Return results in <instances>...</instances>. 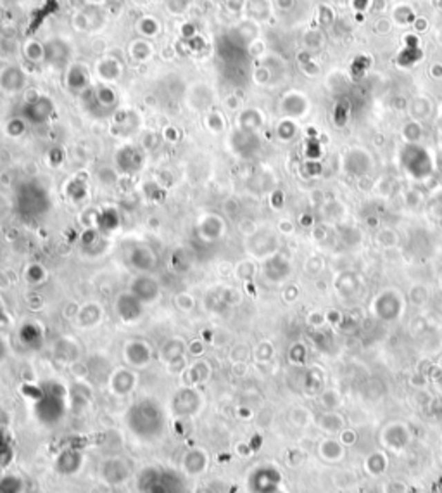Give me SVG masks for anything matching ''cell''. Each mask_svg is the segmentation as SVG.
<instances>
[{
	"label": "cell",
	"mask_w": 442,
	"mask_h": 493,
	"mask_svg": "<svg viewBox=\"0 0 442 493\" xmlns=\"http://www.w3.org/2000/svg\"><path fill=\"white\" fill-rule=\"evenodd\" d=\"M140 493H186V481L178 471L166 467H147L138 476Z\"/></svg>",
	"instance_id": "6da1fadb"
},
{
	"label": "cell",
	"mask_w": 442,
	"mask_h": 493,
	"mask_svg": "<svg viewBox=\"0 0 442 493\" xmlns=\"http://www.w3.org/2000/svg\"><path fill=\"white\" fill-rule=\"evenodd\" d=\"M128 424H130V429L137 433V436L151 440V438L161 436L162 427H164V417H162L161 409L147 400L130 410Z\"/></svg>",
	"instance_id": "7a4b0ae2"
},
{
	"label": "cell",
	"mask_w": 442,
	"mask_h": 493,
	"mask_svg": "<svg viewBox=\"0 0 442 493\" xmlns=\"http://www.w3.org/2000/svg\"><path fill=\"white\" fill-rule=\"evenodd\" d=\"M23 492V481L16 476H7L0 479V493H21Z\"/></svg>",
	"instance_id": "3957f363"
},
{
	"label": "cell",
	"mask_w": 442,
	"mask_h": 493,
	"mask_svg": "<svg viewBox=\"0 0 442 493\" xmlns=\"http://www.w3.org/2000/svg\"><path fill=\"white\" fill-rule=\"evenodd\" d=\"M10 457H12V450H10L9 443L6 441V438L0 440V465L9 464Z\"/></svg>",
	"instance_id": "277c9868"
},
{
	"label": "cell",
	"mask_w": 442,
	"mask_h": 493,
	"mask_svg": "<svg viewBox=\"0 0 442 493\" xmlns=\"http://www.w3.org/2000/svg\"><path fill=\"white\" fill-rule=\"evenodd\" d=\"M354 4H356V8H358V9H365L366 8V0H356Z\"/></svg>",
	"instance_id": "5b68a950"
}]
</instances>
